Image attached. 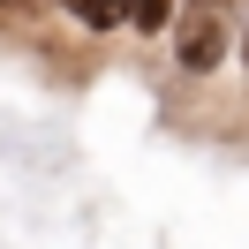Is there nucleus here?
Masks as SVG:
<instances>
[{"label":"nucleus","mask_w":249,"mask_h":249,"mask_svg":"<svg viewBox=\"0 0 249 249\" xmlns=\"http://www.w3.org/2000/svg\"><path fill=\"white\" fill-rule=\"evenodd\" d=\"M234 46V0H181V31H174V53H181L189 76H212Z\"/></svg>","instance_id":"nucleus-1"},{"label":"nucleus","mask_w":249,"mask_h":249,"mask_svg":"<svg viewBox=\"0 0 249 249\" xmlns=\"http://www.w3.org/2000/svg\"><path fill=\"white\" fill-rule=\"evenodd\" d=\"M61 8L83 23V31H113V23L128 16V0H61Z\"/></svg>","instance_id":"nucleus-2"},{"label":"nucleus","mask_w":249,"mask_h":249,"mask_svg":"<svg viewBox=\"0 0 249 249\" xmlns=\"http://www.w3.org/2000/svg\"><path fill=\"white\" fill-rule=\"evenodd\" d=\"M128 23H136V31H166V23H174V0H128Z\"/></svg>","instance_id":"nucleus-3"},{"label":"nucleus","mask_w":249,"mask_h":249,"mask_svg":"<svg viewBox=\"0 0 249 249\" xmlns=\"http://www.w3.org/2000/svg\"><path fill=\"white\" fill-rule=\"evenodd\" d=\"M242 68H249V16H242Z\"/></svg>","instance_id":"nucleus-4"}]
</instances>
